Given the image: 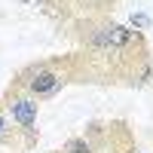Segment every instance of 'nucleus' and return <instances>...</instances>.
Instances as JSON below:
<instances>
[{
  "mask_svg": "<svg viewBox=\"0 0 153 153\" xmlns=\"http://www.w3.org/2000/svg\"><path fill=\"white\" fill-rule=\"evenodd\" d=\"M0 101H3L6 113L12 117L16 129L25 135V141H28V150H34V144H37V110H40L37 98L22 95V92H9V89H6Z\"/></svg>",
  "mask_w": 153,
  "mask_h": 153,
  "instance_id": "3",
  "label": "nucleus"
},
{
  "mask_svg": "<svg viewBox=\"0 0 153 153\" xmlns=\"http://www.w3.org/2000/svg\"><path fill=\"white\" fill-rule=\"evenodd\" d=\"M132 28H150V19L138 12V16H132Z\"/></svg>",
  "mask_w": 153,
  "mask_h": 153,
  "instance_id": "5",
  "label": "nucleus"
},
{
  "mask_svg": "<svg viewBox=\"0 0 153 153\" xmlns=\"http://www.w3.org/2000/svg\"><path fill=\"white\" fill-rule=\"evenodd\" d=\"M68 83H74V61H71V55H55V58H43V61L22 68L9 80L6 89L43 101V98L58 95Z\"/></svg>",
  "mask_w": 153,
  "mask_h": 153,
  "instance_id": "2",
  "label": "nucleus"
},
{
  "mask_svg": "<svg viewBox=\"0 0 153 153\" xmlns=\"http://www.w3.org/2000/svg\"><path fill=\"white\" fill-rule=\"evenodd\" d=\"M19 153H34V150H19Z\"/></svg>",
  "mask_w": 153,
  "mask_h": 153,
  "instance_id": "6",
  "label": "nucleus"
},
{
  "mask_svg": "<svg viewBox=\"0 0 153 153\" xmlns=\"http://www.w3.org/2000/svg\"><path fill=\"white\" fill-rule=\"evenodd\" d=\"M3 101H0V147H19V150H28V141H25V135L19 132V129H12V126L6 123V117H3Z\"/></svg>",
  "mask_w": 153,
  "mask_h": 153,
  "instance_id": "4",
  "label": "nucleus"
},
{
  "mask_svg": "<svg viewBox=\"0 0 153 153\" xmlns=\"http://www.w3.org/2000/svg\"><path fill=\"white\" fill-rule=\"evenodd\" d=\"M76 49L74 83H101V86H144L153 76L150 49L141 31L110 19H80L74 25Z\"/></svg>",
  "mask_w": 153,
  "mask_h": 153,
  "instance_id": "1",
  "label": "nucleus"
},
{
  "mask_svg": "<svg viewBox=\"0 0 153 153\" xmlns=\"http://www.w3.org/2000/svg\"><path fill=\"white\" fill-rule=\"evenodd\" d=\"M55 153H61V150H55Z\"/></svg>",
  "mask_w": 153,
  "mask_h": 153,
  "instance_id": "7",
  "label": "nucleus"
}]
</instances>
